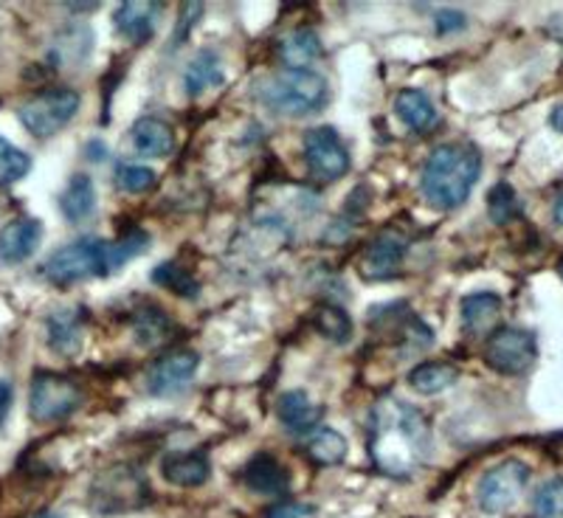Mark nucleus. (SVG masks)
<instances>
[{"label": "nucleus", "mask_w": 563, "mask_h": 518, "mask_svg": "<svg viewBox=\"0 0 563 518\" xmlns=\"http://www.w3.org/2000/svg\"><path fill=\"white\" fill-rule=\"evenodd\" d=\"M82 333L85 324L79 310H57L48 319V344L59 355H77L79 346H82Z\"/></svg>", "instance_id": "21"}, {"label": "nucleus", "mask_w": 563, "mask_h": 518, "mask_svg": "<svg viewBox=\"0 0 563 518\" xmlns=\"http://www.w3.org/2000/svg\"><path fill=\"white\" fill-rule=\"evenodd\" d=\"M321 40L313 29H299V32H290L288 37L279 43V57L282 63L288 65L290 70H308L310 63L321 57Z\"/></svg>", "instance_id": "22"}, {"label": "nucleus", "mask_w": 563, "mask_h": 518, "mask_svg": "<svg viewBox=\"0 0 563 518\" xmlns=\"http://www.w3.org/2000/svg\"><path fill=\"white\" fill-rule=\"evenodd\" d=\"M97 209V189L90 175L77 173L68 180L65 192L59 195V211L65 214L68 223H85Z\"/></svg>", "instance_id": "19"}, {"label": "nucleus", "mask_w": 563, "mask_h": 518, "mask_svg": "<svg viewBox=\"0 0 563 518\" xmlns=\"http://www.w3.org/2000/svg\"><path fill=\"white\" fill-rule=\"evenodd\" d=\"M462 327H465V333L471 335H485V333H496L499 330V319H501V296L496 294H471L462 299Z\"/></svg>", "instance_id": "18"}, {"label": "nucleus", "mask_w": 563, "mask_h": 518, "mask_svg": "<svg viewBox=\"0 0 563 518\" xmlns=\"http://www.w3.org/2000/svg\"><path fill=\"white\" fill-rule=\"evenodd\" d=\"M409 251V238L400 229H384L378 238L366 245L361 256V274L372 282H384L400 274Z\"/></svg>", "instance_id": "11"}, {"label": "nucleus", "mask_w": 563, "mask_h": 518, "mask_svg": "<svg viewBox=\"0 0 563 518\" xmlns=\"http://www.w3.org/2000/svg\"><path fill=\"white\" fill-rule=\"evenodd\" d=\"M552 218H555L558 225H563V192L555 198V206H552Z\"/></svg>", "instance_id": "39"}, {"label": "nucleus", "mask_w": 563, "mask_h": 518, "mask_svg": "<svg viewBox=\"0 0 563 518\" xmlns=\"http://www.w3.org/2000/svg\"><path fill=\"white\" fill-rule=\"evenodd\" d=\"M153 282L155 285H161V288L173 290L175 296H184V299H195L200 290L198 279H195V274L189 268H186L184 263H178V260H167V263H161L158 268L153 271Z\"/></svg>", "instance_id": "27"}, {"label": "nucleus", "mask_w": 563, "mask_h": 518, "mask_svg": "<svg viewBox=\"0 0 563 518\" xmlns=\"http://www.w3.org/2000/svg\"><path fill=\"white\" fill-rule=\"evenodd\" d=\"M220 82H223V65L211 52H200L184 74V88L189 97H200L203 90L218 88Z\"/></svg>", "instance_id": "24"}, {"label": "nucleus", "mask_w": 563, "mask_h": 518, "mask_svg": "<svg viewBox=\"0 0 563 518\" xmlns=\"http://www.w3.org/2000/svg\"><path fill=\"white\" fill-rule=\"evenodd\" d=\"M313 324L324 339L335 341V344H344L352 339V319L339 305H319L313 313Z\"/></svg>", "instance_id": "28"}, {"label": "nucleus", "mask_w": 563, "mask_h": 518, "mask_svg": "<svg viewBox=\"0 0 563 518\" xmlns=\"http://www.w3.org/2000/svg\"><path fill=\"white\" fill-rule=\"evenodd\" d=\"M395 113L400 115V122L409 130H415V133H426V130L434 128L437 122L434 102L417 88H404L397 93Z\"/></svg>", "instance_id": "20"}, {"label": "nucleus", "mask_w": 563, "mask_h": 518, "mask_svg": "<svg viewBox=\"0 0 563 518\" xmlns=\"http://www.w3.org/2000/svg\"><path fill=\"white\" fill-rule=\"evenodd\" d=\"M313 505H299V502H282V505L268 507L265 518H310L313 516Z\"/></svg>", "instance_id": "35"}, {"label": "nucleus", "mask_w": 563, "mask_h": 518, "mask_svg": "<svg viewBox=\"0 0 563 518\" xmlns=\"http://www.w3.org/2000/svg\"><path fill=\"white\" fill-rule=\"evenodd\" d=\"M12 384L9 381H0V426L7 420L9 409H12Z\"/></svg>", "instance_id": "37"}, {"label": "nucleus", "mask_w": 563, "mask_h": 518, "mask_svg": "<svg viewBox=\"0 0 563 518\" xmlns=\"http://www.w3.org/2000/svg\"><path fill=\"white\" fill-rule=\"evenodd\" d=\"M369 449L375 465L389 476H409L429 454V426L415 406L384 397L372 411Z\"/></svg>", "instance_id": "1"}, {"label": "nucleus", "mask_w": 563, "mask_h": 518, "mask_svg": "<svg viewBox=\"0 0 563 518\" xmlns=\"http://www.w3.org/2000/svg\"><path fill=\"white\" fill-rule=\"evenodd\" d=\"M550 122H552V128H555V130H561V133H563V104H558V108L552 110Z\"/></svg>", "instance_id": "40"}, {"label": "nucleus", "mask_w": 563, "mask_h": 518, "mask_svg": "<svg viewBox=\"0 0 563 518\" xmlns=\"http://www.w3.org/2000/svg\"><path fill=\"white\" fill-rule=\"evenodd\" d=\"M482 175V153L474 144H442L426 158L420 189L437 209H456L474 192Z\"/></svg>", "instance_id": "2"}, {"label": "nucleus", "mask_w": 563, "mask_h": 518, "mask_svg": "<svg viewBox=\"0 0 563 518\" xmlns=\"http://www.w3.org/2000/svg\"><path fill=\"white\" fill-rule=\"evenodd\" d=\"M113 274L110 263V243L99 238H79L74 243L54 251L43 265V276L59 288L77 285V282L93 279V276Z\"/></svg>", "instance_id": "4"}, {"label": "nucleus", "mask_w": 563, "mask_h": 518, "mask_svg": "<svg viewBox=\"0 0 563 518\" xmlns=\"http://www.w3.org/2000/svg\"><path fill=\"white\" fill-rule=\"evenodd\" d=\"M161 3H150V0H128L115 9L113 23L122 37L130 43H147L155 32V18H158Z\"/></svg>", "instance_id": "16"}, {"label": "nucleus", "mask_w": 563, "mask_h": 518, "mask_svg": "<svg viewBox=\"0 0 563 518\" xmlns=\"http://www.w3.org/2000/svg\"><path fill=\"white\" fill-rule=\"evenodd\" d=\"M37 518H54V516H37Z\"/></svg>", "instance_id": "41"}, {"label": "nucleus", "mask_w": 563, "mask_h": 518, "mask_svg": "<svg viewBox=\"0 0 563 518\" xmlns=\"http://www.w3.org/2000/svg\"><path fill=\"white\" fill-rule=\"evenodd\" d=\"M150 487L141 471L133 465H115L93 480L90 502L99 513H128L147 505Z\"/></svg>", "instance_id": "7"}, {"label": "nucleus", "mask_w": 563, "mask_h": 518, "mask_svg": "<svg viewBox=\"0 0 563 518\" xmlns=\"http://www.w3.org/2000/svg\"><path fill=\"white\" fill-rule=\"evenodd\" d=\"M198 364V352L186 350V346L164 352V355L147 370V389L158 397L175 395V392L184 389V386L195 378Z\"/></svg>", "instance_id": "12"}, {"label": "nucleus", "mask_w": 563, "mask_h": 518, "mask_svg": "<svg viewBox=\"0 0 563 518\" xmlns=\"http://www.w3.org/2000/svg\"><path fill=\"white\" fill-rule=\"evenodd\" d=\"M532 518H563V476L538 487L532 499Z\"/></svg>", "instance_id": "31"}, {"label": "nucleus", "mask_w": 563, "mask_h": 518, "mask_svg": "<svg viewBox=\"0 0 563 518\" xmlns=\"http://www.w3.org/2000/svg\"><path fill=\"white\" fill-rule=\"evenodd\" d=\"M260 99L279 115H310L324 108L327 79L316 70H282L260 85Z\"/></svg>", "instance_id": "3"}, {"label": "nucleus", "mask_w": 563, "mask_h": 518, "mask_svg": "<svg viewBox=\"0 0 563 518\" xmlns=\"http://www.w3.org/2000/svg\"><path fill=\"white\" fill-rule=\"evenodd\" d=\"M79 93L74 88H45L18 108L20 124L34 139H52L77 115Z\"/></svg>", "instance_id": "5"}, {"label": "nucleus", "mask_w": 563, "mask_h": 518, "mask_svg": "<svg viewBox=\"0 0 563 518\" xmlns=\"http://www.w3.org/2000/svg\"><path fill=\"white\" fill-rule=\"evenodd\" d=\"M43 223L37 218H14L0 229V260L18 265L40 249Z\"/></svg>", "instance_id": "13"}, {"label": "nucleus", "mask_w": 563, "mask_h": 518, "mask_svg": "<svg viewBox=\"0 0 563 518\" xmlns=\"http://www.w3.org/2000/svg\"><path fill=\"white\" fill-rule=\"evenodd\" d=\"M32 169V155L14 147L12 141L0 139V186L18 184Z\"/></svg>", "instance_id": "29"}, {"label": "nucleus", "mask_w": 563, "mask_h": 518, "mask_svg": "<svg viewBox=\"0 0 563 518\" xmlns=\"http://www.w3.org/2000/svg\"><path fill=\"white\" fill-rule=\"evenodd\" d=\"M243 482L263 496H282L290 491V471L274 454H256L245 462Z\"/></svg>", "instance_id": "14"}, {"label": "nucleus", "mask_w": 563, "mask_h": 518, "mask_svg": "<svg viewBox=\"0 0 563 518\" xmlns=\"http://www.w3.org/2000/svg\"><path fill=\"white\" fill-rule=\"evenodd\" d=\"M434 26L440 34H451L465 26V14L454 12V9H442V12L434 14Z\"/></svg>", "instance_id": "36"}, {"label": "nucleus", "mask_w": 563, "mask_h": 518, "mask_svg": "<svg viewBox=\"0 0 563 518\" xmlns=\"http://www.w3.org/2000/svg\"><path fill=\"white\" fill-rule=\"evenodd\" d=\"M130 141H133V150L139 155L164 158V155H169L175 150V130L164 119L144 115L130 130Z\"/></svg>", "instance_id": "17"}, {"label": "nucleus", "mask_w": 563, "mask_h": 518, "mask_svg": "<svg viewBox=\"0 0 563 518\" xmlns=\"http://www.w3.org/2000/svg\"><path fill=\"white\" fill-rule=\"evenodd\" d=\"M211 465L203 451H178L161 460V476L175 487H198L209 480Z\"/></svg>", "instance_id": "15"}, {"label": "nucleus", "mask_w": 563, "mask_h": 518, "mask_svg": "<svg viewBox=\"0 0 563 518\" xmlns=\"http://www.w3.org/2000/svg\"><path fill=\"white\" fill-rule=\"evenodd\" d=\"M135 333L144 344H158L161 339H167L169 333V319L155 308H141L135 316Z\"/></svg>", "instance_id": "34"}, {"label": "nucleus", "mask_w": 563, "mask_h": 518, "mask_svg": "<svg viewBox=\"0 0 563 518\" xmlns=\"http://www.w3.org/2000/svg\"><path fill=\"white\" fill-rule=\"evenodd\" d=\"M113 178H115V186L130 195L147 192V189H153L155 186V173L150 167H141V164H119Z\"/></svg>", "instance_id": "33"}, {"label": "nucleus", "mask_w": 563, "mask_h": 518, "mask_svg": "<svg viewBox=\"0 0 563 518\" xmlns=\"http://www.w3.org/2000/svg\"><path fill=\"white\" fill-rule=\"evenodd\" d=\"M276 415H279V422L285 429L308 431L316 422L319 409L310 404V397L305 395V392H285V395H279V400H276Z\"/></svg>", "instance_id": "23"}, {"label": "nucleus", "mask_w": 563, "mask_h": 518, "mask_svg": "<svg viewBox=\"0 0 563 518\" xmlns=\"http://www.w3.org/2000/svg\"><path fill=\"white\" fill-rule=\"evenodd\" d=\"M82 406V389L74 378L59 372H34L29 389V411L37 422H57L70 417Z\"/></svg>", "instance_id": "6"}, {"label": "nucleus", "mask_w": 563, "mask_h": 518, "mask_svg": "<svg viewBox=\"0 0 563 518\" xmlns=\"http://www.w3.org/2000/svg\"><path fill=\"white\" fill-rule=\"evenodd\" d=\"M305 161L316 180L330 184L350 169V153L333 128H313L305 133Z\"/></svg>", "instance_id": "10"}, {"label": "nucleus", "mask_w": 563, "mask_h": 518, "mask_svg": "<svg viewBox=\"0 0 563 518\" xmlns=\"http://www.w3.org/2000/svg\"><path fill=\"white\" fill-rule=\"evenodd\" d=\"M561 274H563V260H561Z\"/></svg>", "instance_id": "42"}, {"label": "nucleus", "mask_w": 563, "mask_h": 518, "mask_svg": "<svg viewBox=\"0 0 563 518\" xmlns=\"http://www.w3.org/2000/svg\"><path fill=\"white\" fill-rule=\"evenodd\" d=\"M305 454L319 465H341L346 460V440L335 429H316L305 437Z\"/></svg>", "instance_id": "25"}, {"label": "nucleus", "mask_w": 563, "mask_h": 518, "mask_svg": "<svg viewBox=\"0 0 563 518\" xmlns=\"http://www.w3.org/2000/svg\"><path fill=\"white\" fill-rule=\"evenodd\" d=\"M527 482H530V467L521 460H505L493 465L479 480V505L487 513H505L521 499Z\"/></svg>", "instance_id": "9"}, {"label": "nucleus", "mask_w": 563, "mask_h": 518, "mask_svg": "<svg viewBox=\"0 0 563 518\" xmlns=\"http://www.w3.org/2000/svg\"><path fill=\"white\" fill-rule=\"evenodd\" d=\"M456 381V370L445 361H422L409 372V386L420 395H437Z\"/></svg>", "instance_id": "26"}, {"label": "nucleus", "mask_w": 563, "mask_h": 518, "mask_svg": "<svg viewBox=\"0 0 563 518\" xmlns=\"http://www.w3.org/2000/svg\"><path fill=\"white\" fill-rule=\"evenodd\" d=\"M150 249V234L144 229H128L122 238L110 243V263H113V271H119L122 265H128L135 254Z\"/></svg>", "instance_id": "32"}, {"label": "nucleus", "mask_w": 563, "mask_h": 518, "mask_svg": "<svg viewBox=\"0 0 563 518\" xmlns=\"http://www.w3.org/2000/svg\"><path fill=\"white\" fill-rule=\"evenodd\" d=\"M547 29H550L552 37L561 40V43H563V14H558V18H552V20H550V26H547Z\"/></svg>", "instance_id": "38"}, {"label": "nucleus", "mask_w": 563, "mask_h": 518, "mask_svg": "<svg viewBox=\"0 0 563 518\" xmlns=\"http://www.w3.org/2000/svg\"><path fill=\"white\" fill-rule=\"evenodd\" d=\"M487 211H490V220L493 223H510V220H516L521 214V203L519 198H516V192H512L510 184H496L493 186L490 198H487Z\"/></svg>", "instance_id": "30"}, {"label": "nucleus", "mask_w": 563, "mask_h": 518, "mask_svg": "<svg viewBox=\"0 0 563 518\" xmlns=\"http://www.w3.org/2000/svg\"><path fill=\"white\" fill-rule=\"evenodd\" d=\"M538 359V341L521 327H499L485 341V364L499 375H525Z\"/></svg>", "instance_id": "8"}]
</instances>
